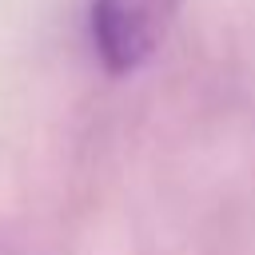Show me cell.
<instances>
[{
  "label": "cell",
  "mask_w": 255,
  "mask_h": 255,
  "mask_svg": "<svg viewBox=\"0 0 255 255\" xmlns=\"http://www.w3.org/2000/svg\"><path fill=\"white\" fill-rule=\"evenodd\" d=\"M179 12V0H92V44L112 76H128L143 68L171 20Z\"/></svg>",
  "instance_id": "obj_1"
}]
</instances>
